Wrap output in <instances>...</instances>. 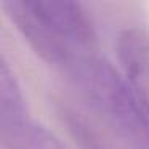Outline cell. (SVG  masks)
Listing matches in <instances>:
<instances>
[{"label":"cell","mask_w":149,"mask_h":149,"mask_svg":"<svg viewBox=\"0 0 149 149\" xmlns=\"http://www.w3.org/2000/svg\"><path fill=\"white\" fill-rule=\"evenodd\" d=\"M61 72L128 149H149V119L127 79L96 52L74 55Z\"/></svg>","instance_id":"cell-1"},{"label":"cell","mask_w":149,"mask_h":149,"mask_svg":"<svg viewBox=\"0 0 149 149\" xmlns=\"http://www.w3.org/2000/svg\"><path fill=\"white\" fill-rule=\"evenodd\" d=\"M26 3L59 43L74 52H96V32L80 3L55 0H26Z\"/></svg>","instance_id":"cell-2"},{"label":"cell","mask_w":149,"mask_h":149,"mask_svg":"<svg viewBox=\"0 0 149 149\" xmlns=\"http://www.w3.org/2000/svg\"><path fill=\"white\" fill-rule=\"evenodd\" d=\"M117 58L125 79L149 119V36L139 27L123 29L117 37Z\"/></svg>","instance_id":"cell-3"},{"label":"cell","mask_w":149,"mask_h":149,"mask_svg":"<svg viewBox=\"0 0 149 149\" xmlns=\"http://www.w3.org/2000/svg\"><path fill=\"white\" fill-rule=\"evenodd\" d=\"M29 117L23 88L0 53V133L24 123Z\"/></svg>","instance_id":"cell-4"},{"label":"cell","mask_w":149,"mask_h":149,"mask_svg":"<svg viewBox=\"0 0 149 149\" xmlns=\"http://www.w3.org/2000/svg\"><path fill=\"white\" fill-rule=\"evenodd\" d=\"M0 139L5 149H69L53 132L32 119L0 133Z\"/></svg>","instance_id":"cell-5"},{"label":"cell","mask_w":149,"mask_h":149,"mask_svg":"<svg viewBox=\"0 0 149 149\" xmlns=\"http://www.w3.org/2000/svg\"><path fill=\"white\" fill-rule=\"evenodd\" d=\"M56 112L79 149H107V146L88 125L87 120H84V117H80V114H77L71 106L63 101H56Z\"/></svg>","instance_id":"cell-6"}]
</instances>
